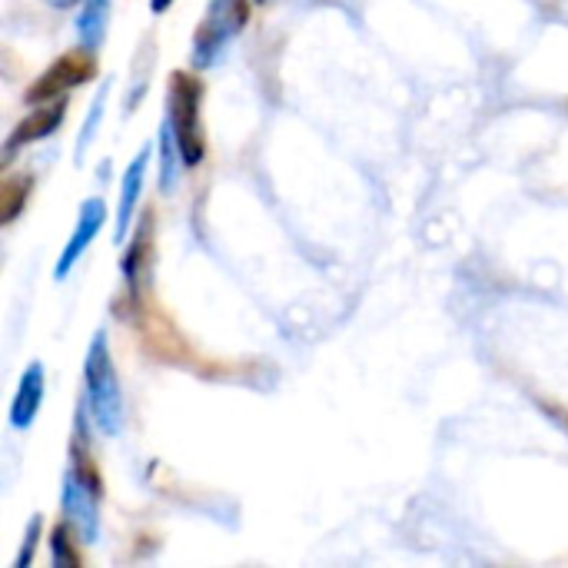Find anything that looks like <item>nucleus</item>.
Listing matches in <instances>:
<instances>
[{
  "instance_id": "nucleus-1",
  "label": "nucleus",
  "mask_w": 568,
  "mask_h": 568,
  "mask_svg": "<svg viewBox=\"0 0 568 568\" xmlns=\"http://www.w3.org/2000/svg\"><path fill=\"white\" fill-rule=\"evenodd\" d=\"M83 403L90 409L93 426L113 439L123 433L126 423V399H123V386L110 356V339L103 329L93 333L90 346H87V359H83Z\"/></svg>"
},
{
  "instance_id": "nucleus-2",
  "label": "nucleus",
  "mask_w": 568,
  "mask_h": 568,
  "mask_svg": "<svg viewBox=\"0 0 568 568\" xmlns=\"http://www.w3.org/2000/svg\"><path fill=\"white\" fill-rule=\"evenodd\" d=\"M203 80L190 70H173L166 83V120L173 126V136L180 143L183 163L200 166L206 156V130H203Z\"/></svg>"
},
{
  "instance_id": "nucleus-3",
  "label": "nucleus",
  "mask_w": 568,
  "mask_h": 568,
  "mask_svg": "<svg viewBox=\"0 0 568 568\" xmlns=\"http://www.w3.org/2000/svg\"><path fill=\"white\" fill-rule=\"evenodd\" d=\"M246 23H250V0H210L193 33V50H190L193 67L196 70L216 67Z\"/></svg>"
},
{
  "instance_id": "nucleus-4",
  "label": "nucleus",
  "mask_w": 568,
  "mask_h": 568,
  "mask_svg": "<svg viewBox=\"0 0 568 568\" xmlns=\"http://www.w3.org/2000/svg\"><path fill=\"white\" fill-rule=\"evenodd\" d=\"M97 77V57L93 50L87 47H77L63 57H57L23 93V100L30 106H40V103H50V100H60L67 90L80 87V83H90Z\"/></svg>"
},
{
  "instance_id": "nucleus-5",
  "label": "nucleus",
  "mask_w": 568,
  "mask_h": 568,
  "mask_svg": "<svg viewBox=\"0 0 568 568\" xmlns=\"http://www.w3.org/2000/svg\"><path fill=\"white\" fill-rule=\"evenodd\" d=\"M100 503H103V493L80 483L70 469L63 473V493H60L63 523L73 529L77 542H83V546L100 542Z\"/></svg>"
},
{
  "instance_id": "nucleus-6",
  "label": "nucleus",
  "mask_w": 568,
  "mask_h": 568,
  "mask_svg": "<svg viewBox=\"0 0 568 568\" xmlns=\"http://www.w3.org/2000/svg\"><path fill=\"white\" fill-rule=\"evenodd\" d=\"M106 226V203L100 196H90L80 203V213H77V223H73V233L67 240V246L60 250L57 256V266H53V280H67L70 270L80 263V256L90 250V243L100 236V230Z\"/></svg>"
},
{
  "instance_id": "nucleus-7",
  "label": "nucleus",
  "mask_w": 568,
  "mask_h": 568,
  "mask_svg": "<svg viewBox=\"0 0 568 568\" xmlns=\"http://www.w3.org/2000/svg\"><path fill=\"white\" fill-rule=\"evenodd\" d=\"M63 116H67V97L50 100V103H40V110H33L30 116H23L10 130V136L3 143V160H13L23 146H30L37 140H47L50 133H57L63 126Z\"/></svg>"
},
{
  "instance_id": "nucleus-8",
  "label": "nucleus",
  "mask_w": 568,
  "mask_h": 568,
  "mask_svg": "<svg viewBox=\"0 0 568 568\" xmlns=\"http://www.w3.org/2000/svg\"><path fill=\"white\" fill-rule=\"evenodd\" d=\"M43 396H47V373H43V363H30L17 383V393H13V403H10V426L17 433H27L37 416H40V406H43Z\"/></svg>"
},
{
  "instance_id": "nucleus-9",
  "label": "nucleus",
  "mask_w": 568,
  "mask_h": 568,
  "mask_svg": "<svg viewBox=\"0 0 568 568\" xmlns=\"http://www.w3.org/2000/svg\"><path fill=\"white\" fill-rule=\"evenodd\" d=\"M146 170H150V146H143V150L130 160V166H126V173H123V180H120L116 226H113V240H116V243H123L126 233H130V226H133V210H136V203H140V193H143V183H146Z\"/></svg>"
},
{
  "instance_id": "nucleus-10",
  "label": "nucleus",
  "mask_w": 568,
  "mask_h": 568,
  "mask_svg": "<svg viewBox=\"0 0 568 568\" xmlns=\"http://www.w3.org/2000/svg\"><path fill=\"white\" fill-rule=\"evenodd\" d=\"M150 263H153V213L146 210V213L136 220V226H133V240H130V246L123 250V260H120L123 283H126V290H130L133 296H136L140 283L146 280Z\"/></svg>"
},
{
  "instance_id": "nucleus-11",
  "label": "nucleus",
  "mask_w": 568,
  "mask_h": 568,
  "mask_svg": "<svg viewBox=\"0 0 568 568\" xmlns=\"http://www.w3.org/2000/svg\"><path fill=\"white\" fill-rule=\"evenodd\" d=\"M110 3L113 0H83L77 10V40L87 50H100L106 40V23H110Z\"/></svg>"
},
{
  "instance_id": "nucleus-12",
  "label": "nucleus",
  "mask_w": 568,
  "mask_h": 568,
  "mask_svg": "<svg viewBox=\"0 0 568 568\" xmlns=\"http://www.w3.org/2000/svg\"><path fill=\"white\" fill-rule=\"evenodd\" d=\"M156 150H160V170H156L160 173V193H173L176 180H180V166H186V163H183L180 143H176L166 116L160 120V130H156Z\"/></svg>"
},
{
  "instance_id": "nucleus-13",
  "label": "nucleus",
  "mask_w": 568,
  "mask_h": 568,
  "mask_svg": "<svg viewBox=\"0 0 568 568\" xmlns=\"http://www.w3.org/2000/svg\"><path fill=\"white\" fill-rule=\"evenodd\" d=\"M30 186H33L30 176H7L0 183V223L3 226H10L20 216V210L30 200Z\"/></svg>"
},
{
  "instance_id": "nucleus-14",
  "label": "nucleus",
  "mask_w": 568,
  "mask_h": 568,
  "mask_svg": "<svg viewBox=\"0 0 568 568\" xmlns=\"http://www.w3.org/2000/svg\"><path fill=\"white\" fill-rule=\"evenodd\" d=\"M106 97H110V83L100 87L97 97L90 100V110H87V120H83V130H80V136H77V150H73V160H77V163H83V156H87V150H90V143H93V136H97V130H100V123H103Z\"/></svg>"
},
{
  "instance_id": "nucleus-15",
  "label": "nucleus",
  "mask_w": 568,
  "mask_h": 568,
  "mask_svg": "<svg viewBox=\"0 0 568 568\" xmlns=\"http://www.w3.org/2000/svg\"><path fill=\"white\" fill-rule=\"evenodd\" d=\"M73 529L63 523V526H53L50 532V559L57 568H77L80 566V552L73 549Z\"/></svg>"
},
{
  "instance_id": "nucleus-16",
  "label": "nucleus",
  "mask_w": 568,
  "mask_h": 568,
  "mask_svg": "<svg viewBox=\"0 0 568 568\" xmlns=\"http://www.w3.org/2000/svg\"><path fill=\"white\" fill-rule=\"evenodd\" d=\"M40 529H43V516L33 513L27 529H23V542H20V552L13 559V568H27L33 562V552H37V542H40Z\"/></svg>"
},
{
  "instance_id": "nucleus-17",
  "label": "nucleus",
  "mask_w": 568,
  "mask_h": 568,
  "mask_svg": "<svg viewBox=\"0 0 568 568\" xmlns=\"http://www.w3.org/2000/svg\"><path fill=\"white\" fill-rule=\"evenodd\" d=\"M170 7H173V0H150V10L153 13H166Z\"/></svg>"
}]
</instances>
